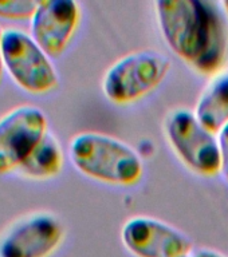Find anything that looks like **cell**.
I'll return each instance as SVG.
<instances>
[{
  "instance_id": "obj_13",
  "label": "cell",
  "mask_w": 228,
  "mask_h": 257,
  "mask_svg": "<svg viewBox=\"0 0 228 257\" xmlns=\"http://www.w3.org/2000/svg\"><path fill=\"white\" fill-rule=\"evenodd\" d=\"M219 152H220V173L228 182V123L217 133Z\"/></svg>"
},
{
  "instance_id": "obj_15",
  "label": "cell",
  "mask_w": 228,
  "mask_h": 257,
  "mask_svg": "<svg viewBox=\"0 0 228 257\" xmlns=\"http://www.w3.org/2000/svg\"><path fill=\"white\" fill-rule=\"evenodd\" d=\"M2 36H3V30L0 27V83L3 79V68H4V60H3V54H2Z\"/></svg>"
},
{
  "instance_id": "obj_16",
  "label": "cell",
  "mask_w": 228,
  "mask_h": 257,
  "mask_svg": "<svg viewBox=\"0 0 228 257\" xmlns=\"http://www.w3.org/2000/svg\"><path fill=\"white\" fill-rule=\"evenodd\" d=\"M220 3H221V7H223V10H224V12L227 14V16H228V0L220 2Z\"/></svg>"
},
{
  "instance_id": "obj_4",
  "label": "cell",
  "mask_w": 228,
  "mask_h": 257,
  "mask_svg": "<svg viewBox=\"0 0 228 257\" xmlns=\"http://www.w3.org/2000/svg\"><path fill=\"white\" fill-rule=\"evenodd\" d=\"M164 134L173 153L189 170L205 177L220 173L217 136L201 123L193 110H172L164 120Z\"/></svg>"
},
{
  "instance_id": "obj_14",
  "label": "cell",
  "mask_w": 228,
  "mask_h": 257,
  "mask_svg": "<svg viewBox=\"0 0 228 257\" xmlns=\"http://www.w3.org/2000/svg\"><path fill=\"white\" fill-rule=\"evenodd\" d=\"M189 257H225L224 254L213 250V249H199L196 252L191 253Z\"/></svg>"
},
{
  "instance_id": "obj_8",
  "label": "cell",
  "mask_w": 228,
  "mask_h": 257,
  "mask_svg": "<svg viewBox=\"0 0 228 257\" xmlns=\"http://www.w3.org/2000/svg\"><path fill=\"white\" fill-rule=\"evenodd\" d=\"M63 238V225L55 216L35 213L0 236V257H51Z\"/></svg>"
},
{
  "instance_id": "obj_10",
  "label": "cell",
  "mask_w": 228,
  "mask_h": 257,
  "mask_svg": "<svg viewBox=\"0 0 228 257\" xmlns=\"http://www.w3.org/2000/svg\"><path fill=\"white\" fill-rule=\"evenodd\" d=\"M193 111L201 123L215 134L228 123V70L209 78Z\"/></svg>"
},
{
  "instance_id": "obj_7",
  "label": "cell",
  "mask_w": 228,
  "mask_h": 257,
  "mask_svg": "<svg viewBox=\"0 0 228 257\" xmlns=\"http://www.w3.org/2000/svg\"><path fill=\"white\" fill-rule=\"evenodd\" d=\"M121 241L134 257H189L192 252L184 233L146 216L129 218L121 229Z\"/></svg>"
},
{
  "instance_id": "obj_11",
  "label": "cell",
  "mask_w": 228,
  "mask_h": 257,
  "mask_svg": "<svg viewBox=\"0 0 228 257\" xmlns=\"http://www.w3.org/2000/svg\"><path fill=\"white\" fill-rule=\"evenodd\" d=\"M62 168L63 152L60 144L51 133H47L19 169L24 176L35 180H48L58 176Z\"/></svg>"
},
{
  "instance_id": "obj_9",
  "label": "cell",
  "mask_w": 228,
  "mask_h": 257,
  "mask_svg": "<svg viewBox=\"0 0 228 257\" xmlns=\"http://www.w3.org/2000/svg\"><path fill=\"white\" fill-rule=\"evenodd\" d=\"M80 22V4L74 0H43L31 18L32 39L50 58H59L75 35Z\"/></svg>"
},
{
  "instance_id": "obj_5",
  "label": "cell",
  "mask_w": 228,
  "mask_h": 257,
  "mask_svg": "<svg viewBox=\"0 0 228 257\" xmlns=\"http://www.w3.org/2000/svg\"><path fill=\"white\" fill-rule=\"evenodd\" d=\"M2 54L4 67L24 91L46 94L56 88L59 83L51 58L23 30L15 27L3 30Z\"/></svg>"
},
{
  "instance_id": "obj_1",
  "label": "cell",
  "mask_w": 228,
  "mask_h": 257,
  "mask_svg": "<svg viewBox=\"0 0 228 257\" xmlns=\"http://www.w3.org/2000/svg\"><path fill=\"white\" fill-rule=\"evenodd\" d=\"M157 24L168 47L189 67L212 78L228 62V16L220 2L160 0Z\"/></svg>"
},
{
  "instance_id": "obj_3",
  "label": "cell",
  "mask_w": 228,
  "mask_h": 257,
  "mask_svg": "<svg viewBox=\"0 0 228 257\" xmlns=\"http://www.w3.org/2000/svg\"><path fill=\"white\" fill-rule=\"evenodd\" d=\"M171 60L156 50L132 51L105 71L102 91L116 104H130L155 91L168 75Z\"/></svg>"
},
{
  "instance_id": "obj_12",
  "label": "cell",
  "mask_w": 228,
  "mask_h": 257,
  "mask_svg": "<svg viewBox=\"0 0 228 257\" xmlns=\"http://www.w3.org/2000/svg\"><path fill=\"white\" fill-rule=\"evenodd\" d=\"M39 2L7 0L0 2V18L4 19H30L35 14Z\"/></svg>"
},
{
  "instance_id": "obj_2",
  "label": "cell",
  "mask_w": 228,
  "mask_h": 257,
  "mask_svg": "<svg viewBox=\"0 0 228 257\" xmlns=\"http://www.w3.org/2000/svg\"><path fill=\"white\" fill-rule=\"evenodd\" d=\"M68 154L77 170L104 184L132 186L144 174V162L136 149L104 133L75 134L68 145Z\"/></svg>"
},
{
  "instance_id": "obj_6",
  "label": "cell",
  "mask_w": 228,
  "mask_h": 257,
  "mask_svg": "<svg viewBox=\"0 0 228 257\" xmlns=\"http://www.w3.org/2000/svg\"><path fill=\"white\" fill-rule=\"evenodd\" d=\"M48 133L47 116L39 107L23 104L0 118V176L20 168Z\"/></svg>"
}]
</instances>
